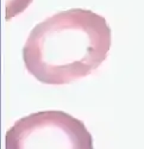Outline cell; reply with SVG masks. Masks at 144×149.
<instances>
[{"mask_svg":"<svg viewBox=\"0 0 144 149\" xmlns=\"http://www.w3.org/2000/svg\"><path fill=\"white\" fill-rule=\"evenodd\" d=\"M5 149H94L82 120L63 111H42L20 118L5 135Z\"/></svg>","mask_w":144,"mask_h":149,"instance_id":"cell-2","label":"cell"},{"mask_svg":"<svg viewBox=\"0 0 144 149\" xmlns=\"http://www.w3.org/2000/svg\"><path fill=\"white\" fill-rule=\"evenodd\" d=\"M111 48L106 19L91 10L57 12L36 25L23 48L28 72L46 85H67L93 73Z\"/></svg>","mask_w":144,"mask_h":149,"instance_id":"cell-1","label":"cell"}]
</instances>
